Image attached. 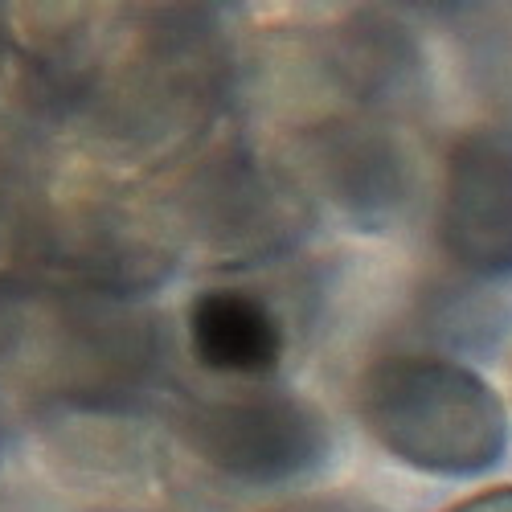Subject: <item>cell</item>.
Returning a JSON list of instances; mask_svg holds the SVG:
<instances>
[{"mask_svg":"<svg viewBox=\"0 0 512 512\" xmlns=\"http://www.w3.org/2000/svg\"><path fill=\"white\" fill-rule=\"evenodd\" d=\"M353 414L377 451L422 476H484L508 447V410L488 381L439 353H381L353 381Z\"/></svg>","mask_w":512,"mask_h":512,"instance_id":"obj_1","label":"cell"},{"mask_svg":"<svg viewBox=\"0 0 512 512\" xmlns=\"http://www.w3.org/2000/svg\"><path fill=\"white\" fill-rule=\"evenodd\" d=\"M181 439L197 463L238 488H283L328 459V418L300 394L263 386L226 390L181 414Z\"/></svg>","mask_w":512,"mask_h":512,"instance_id":"obj_2","label":"cell"},{"mask_svg":"<svg viewBox=\"0 0 512 512\" xmlns=\"http://www.w3.org/2000/svg\"><path fill=\"white\" fill-rule=\"evenodd\" d=\"M181 218L189 238L213 259L267 263L308 234L316 209L291 168L226 152L193 173L181 197Z\"/></svg>","mask_w":512,"mask_h":512,"instance_id":"obj_3","label":"cell"},{"mask_svg":"<svg viewBox=\"0 0 512 512\" xmlns=\"http://www.w3.org/2000/svg\"><path fill=\"white\" fill-rule=\"evenodd\" d=\"M435 242L463 275H512V132L480 123L451 140L435 193Z\"/></svg>","mask_w":512,"mask_h":512,"instance_id":"obj_4","label":"cell"},{"mask_svg":"<svg viewBox=\"0 0 512 512\" xmlns=\"http://www.w3.org/2000/svg\"><path fill=\"white\" fill-rule=\"evenodd\" d=\"M189 349L209 369L238 386L263 381L283 357L279 316L238 287H209L189 304Z\"/></svg>","mask_w":512,"mask_h":512,"instance_id":"obj_5","label":"cell"},{"mask_svg":"<svg viewBox=\"0 0 512 512\" xmlns=\"http://www.w3.org/2000/svg\"><path fill=\"white\" fill-rule=\"evenodd\" d=\"M312 197L324 189L336 205L353 213L390 209L402 197V156L390 136L373 127H320L304 140V173H295Z\"/></svg>","mask_w":512,"mask_h":512,"instance_id":"obj_6","label":"cell"},{"mask_svg":"<svg viewBox=\"0 0 512 512\" xmlns=\"http://www.w3.org/2000/svg\"><path fill=\"white\" fill-rule=\"evenodd\" d=\"M263 512H381L365 500H353V496H295V500H283V504H271Z\"/></svg>","mask_w":512,"mask_h":512,"instance_id":"obj_7","label":"cell"},{"mask_svg":"<svg viewBox=\"0 0 512 512\" xmlns=\"http://www.w3.org/2000/svg\"><path fill=\"white\" fill-rule=\"evenodd\" d=\"M443 512H512V484H496V488H484V492H472L455 500L451 508Z\"/></svg>","mask_w":512,"mask_h":512,"instance_id":"obj_8","label":"cell"},{"mask_svg":"<svg viewBox=\"0 0 512 512\" xmlns=\"http://www.w3.org/2000/svg\"><path fill=\"white\" fill-rule=\"evenodd\" d=\"M508 390H512V365H508Z\"/></svg>","mask_w":512,"mask_h":512,"instance_id":"obj_9","label":"cell"}]
</instances>
